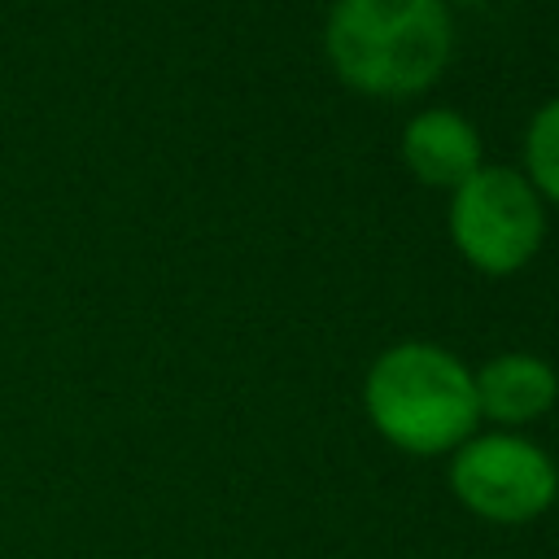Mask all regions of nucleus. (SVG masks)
<instances>
[{
    "instance_id": "nucleus-3",
    "label": "nucleus",
    "mask_w": 559,
    "mask_h": 559,
    "mask_svg": "<svg viewBox=\"0 0 559 559\" xmlns=\"http://www.w3.org/2000/svg\"><path fill=\"white\" fill-rule=\"evenodd\" d=\"M546 236V210L533 183L511 166H480L450 197V240L485 275L520 271Z\"/></svg>"
},
{
    "instance_id": "nucleus-2",
    "label": "nucleus",
    "mask_w": 559,
    "mask_h": 559,
    "mask_svg": "<svg viewBox=\"0 0 559 559\" xmlns=\"http://www.w3.org/2000/svg\"><path fill=\"white\" fill-rule=\"evenodd\" d=\"M362 406L389 445L419 459L454 454L480 424L472 371L432 341L389 345L362 380Z\"/></svg>"
},
{
    "instance_id": "nucleus-5",
    "label": "nucleus",
    "mask_w": 559,
    "mask_h": 559,
    "mask_svg": "<svg viewBox=\"0 0 559 559\" xmlns=\"http://www.w3.org/2000/svg\"><path fill=\"white\" fill-rule=\"evenodd\" d=\"M472 389H476V411L480 419L515 432L533 419H542L555 402H559V376L546 358L537 354H498L485 367L472 371Z\"/></svg>"
},
{
    "instance_id": "nucleus-4",
    "label": "nucleus",
    "mask_w": 559,
    "mask_h": 559,
    "mask_svg": "<svg viewBox=\"0 0 559 559\" xmlns=\"http://www.w3.org/2000/svg\"><path fill=\"white\" fill-rule=\"evenodd\" d=\"M450 489L489 524H528L555 507L559 467L537 441L493 428L472 432L450 454Z\"/></svg>"
},
{
    "instance_id": "nucleus-7",
    "label": "nucleus",
    "mask_w": 559,
    "mask_h": 559,
    "mask_svg": "<svg viewBox=\"0 0 559 559\" xmlns=\"http://www.w3.org/2000/svg\"><path fill=\"white\" fill-rule=\"evenodd\" d=\"M537 197L559 205V96L546 100L524 131V170H520Z\"/></svg>"
},
{
    "instance_id": "nucleus-6",
    "label": "nucleus",
    "mask_w": 559,
    "mask_h": 559,
    "mask_svg": "<svg viewBox=\"0 0 559 559\" xmlns=\"http://www.w3.org/2000/svg\"><path fill=\"white\" fill-rule=\"evenodd\" d=\"M402 162L419 183L432 188H459L467 175H476L480 162V135L476 127L454 109H424L402 131Z\"/></svg>"
},
{
    "instance_id": "nucleus-1",
    "label": "nucleus",
    "mask_w": 559,
    "mask_h": 559,
    "mask_svg": "<svg viewBox=\"0 0 559 559\" xmlns=\"http://www.w3.org/2000/svg\"><path fill=\"white\" fill-rule=\"evenodd\" d=\"M323 44L336 79L354 92L411 96L450 61V9L441 0H336Z\"/></svg>"
},
{
    "instance_id": "nucleus-8",
    "label": "nucleus",
    "mask_w": 559,
    "mask_h": 559,
    "mask_svg": "<svg viewBox=\"0 0 559 559\" xmlns=\"http://www.w3.org/2000/svg\"><path fill=\"white\" fill-rule=\"evenodd\" d=\"M441 4L450 9V4H480V0H441Z\"/></svg>"
}]
</instances>
